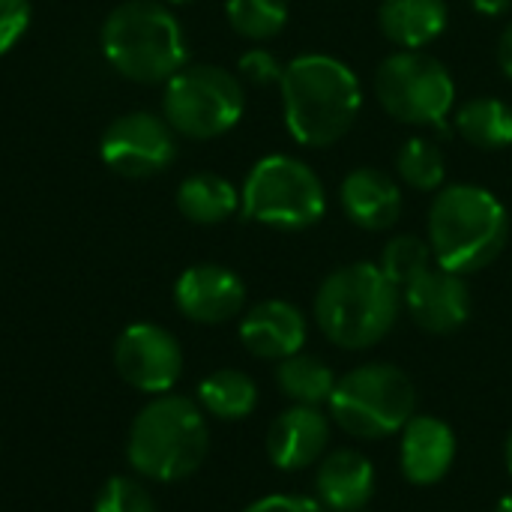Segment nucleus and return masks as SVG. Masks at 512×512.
Returning <instances> with one entry per match:
<instances>
[{"label": "nucleus", "instance_id": "6ab92c4d", "mask_svg": "<svg viewBox=\"0 0 512 512\" xmlns=\"http://www.w3.org/2000/svg\"><path fill=\"white\" fill-rule=\"evenodd\" d=\"M450 21L447 0H384L378 9L381 33L402 51L432 45Z\"/></svg>", "mask_w": 512, "mask_h": 512}, {"label": "nucleus", "instance_id": "a211bd4d", "mask_svg": "<svg viewBox=\"0 0 512 512\" xmlns=\"http://www.w3.org/2000/svg\"><path fill=\"white\" fill-rule=\"evenodd\" d=\"M315 489L327 510L363 512L375 495V468L357 450H336L321 462Z\"/></svg>", "mask_w": 512, "mask_h": 512}, {"label": "nucleus", "instance_id": "2eb2a0df", "mask_svg": "<svg viewBox=\"0 0 512 512\" xmlns=\"http://www.w3.org/2000/svg\"><path fill=\"white\" fill-rule=\"evenodd\" d=\"M456 462V435L438 417H411L402 429L399 465L408 483L435 486L441 483Z\"/></svg>", "mask_w": 512, "mask_h": 512}, {"label": "nucleus", "instance_id": "4468645a", "mask_svg": "<svg viewBox=\"0 0 512 512\" xmlns=\"http://www.w3.org/2000/svg\"><path fill=\"white\" fill-rule=\"evenodd\" d=\"M330 444V420L309 405L279 414L267 432V456L279 471H303L321 459Z\"/></svg>", "mask_w": 512, "mask_h": 512}, {"label": "nucleus", "instance_id": "7c9ffc66", "mask_svg": "<svg viewBox=\"0 0 512 512\" xmlns=\"http://www.w3.org/2000/svg\"><path fill=\"white\" fill-rule=\"evenodd\" d=\"M498 66L512 81V21L504 27L501 39H498Z\"/></svg>", "mask_w": 512, "mask_h": 512}, {"label": "nucleus", "instance_id": "423d86ee", "mask_svg": "<svg viewBox=\"0 0 512 512\" xmlns=\"http://www.w3.org/2000/svg\"><path fill=\"white\" fill-rule=\"evenodd\" d=\"M240 210L246 219L276 231H306L327 213V192L321 177L297 156L273 153L249 171Z\"/></svg>", "mask_w": 512, "mask_h": 512}, {"label": "nucleus", "instance_id": "7ed1b4c3", "mask_svg": "<svg viewBox=\"0 0 512 512\" xmlns=\"http://www.w3.org/2000/svg\"><path fill=\"white\" fill-rule=\"evenodd\" d=\"M210 450V429L198 402L174 393L153 396L132 420L126 459L135 474L153 483L192 477Z\"/></svg>", "mask_w": 512, "mask_h": 512}, {"label": "nucleus", "instance_id": "ddd939ff", "mask_svg": "<svg viewBox=\"0 0 512 512\" xmlns=\"http://www.w3.org/2000/svg\"><path fill=\"white\" fill-rule=\"evenodd\" d=\"M402 303L426 333L438 336L456 333L471 315V291L465 279L444 267H432L402 288Z\"/></svg>", "mask_w": 512, "mask_h": 512}, {"label": "nucleus", "instance_id": "dca6fc26", "mask_svg": "<svg viewBox=\"0 0 512 512\" xmlns=\"http://www.w3.org/2000/svg\"><path fill=\"white\" fill-rule=\"evenodd\" d=\"M240 342L261 360H288L306 342V318L288 300H264L243 315Z\"/></svg>", "mask_w": 512, "mask_h": 512}, {"label": "nucleus", "instance_id": "393cba45", "mask_svg": "<svg viewBox=\"0 0 512 512\" xmlns=\"http://www.w3.org/2000/svg\"><path fill=\"white\" fill-rule=\"evenodd\" d=\"M396 174L420 192H435L444 183L447 162L438 144L429 138H408L396 153Z\"/></svg>", "mask_w": 512, "mask_h": 512}, {"label": "nucleus", "instance_id": "6e6552de", "mask_svg": "<svg viewBox=\"0 0 512 512\" xmlns=\"http://www.w3.org/2000/svg\"><path fill=\"white\" fill-rule=\"evenodd\" d=\"M162 111L177 135L207 141L231 132L240 123L246 111V93L240 78L222 66H183L165 81Z\"/></svg>", "mask_w": 512, "mask_h": 512}, {"label": "nucleus", "instance_id": "f3484780", "mask_svg": "<svg viewBox=\"0 0 512 512\" xmlns=\"http://www.w3.org/2000/svg\"><path fill=\"white\" fill-rule=\"evenodd\" d=\"M339 201L345 216L363 231H387L402 216V189L381 168H354L339 186Z\"/></svg>", "mask_w": 512, "mask_h": 512}, {"label": "nucleus", "instance_id": "473e14b6", "mask_svg": "<svg viewBox=\"0 0 512 512\" xmlns=\"http://www.w3.org/2000/svg\"><path fill=\"white\" fill-rule=\"evenodd\" d=\"M495 512H512V492L507 495V498H501L498 501V507H495Z\"/></svg>", "mask_w": 512, "mask_h": 512}, {"label": "nucleus", "instance_id": "39448f33", "mask_svg": "<svg viewBox=\"0 0 512 512\" xmlns=\"http://www.w3.org/2000/svg\"><path fill=\"white\" fill-rule=\"evenodd\" d=\"M102 51L129 81L159 84L186 66V36L162 0H126L102 24Z\"/></svg>", "mask_w": 512, "mask_h": 512}, {"label": "nucleus", "instance_id": "f03ea898", "mask_svg": "<svg viewBox=\"0 0 512 512\" xmlns=\"http://www.w3.org/2000/svg\"><path fill=\"white\" fill-rule=\"evenodd\" d=\"M510 216L501 198L474 183L438 192L429 210V246L438 267L468 276L489 267L507 246Z\"/></svg>", "mask_w": 512, "mask_h": 512}, {"label": "nucleus", "instance_id": "c756f323", "mask_svg": "<svg viewBox=\"0 0 512 512\" xmlns=\"http://www.w3.org/2000/svg\"><path fill=\"white\" fill-rule=\"evenodd\" d=\"M243 512H327L321 501L312 498H297V495H270L255 501L252 507H246Z\"/></svg>", "mask_w": 512, "mask_h": 512}, {"label": "nucleus", "instance_id": "9d476101", "mask_svg": "<svg viewBox=\"0 0 512 512\" xmlns=\"http://www.w3.org/2000/svg\"><path fill=\"white\" fill-rule=\"evenodd\" d=\"M114 369L138 393H171L183 375V348L177 336L159 324H129L114 342Z\"/></svg>", "mask_w": 512, "mask_h": 512}, {"label": "nucleus", "instance_id": "72a5a7b5", "mask_svg": "<svg viewBox=\"0 0 512 512\" xmlns=\"http://www.w3.org/2000/svg\"><path fill=\"white\" fill-rule=\"evenodd\" d=\"M504 456H507V468H510V474H512V432H510V438H507V450H504Z\"/></svg>", "mask_w": 512, "mask_h": 512}, {"label": "nucleus", "instance_id": "aec40b11", "mask_svg": "<svg viewBox=\"0 0 512 512\" xmlns=\"http://www.w3.org/2000/svg\"><path fill=\"white\" fill-rule=\"evenodd\" d=\"M177 210L195 225H219L240 210V192L231 180L213 171H201L180 183Z\"/></svg>", "mask_w": 512, "mask_h": 512}, {"label": "nucleus", "instance_id": "b1692460", "mask_svg": "<svg viewBox=\"0 0 512 512\" xmlns=\"http://www.w3.org/2000/svg\"><path fill=\"white\" fill-rule=\"evenodd\" d=\"M225 15L234 33L252 42H264L285 30L288 0H225Z\"/></svg>", "mask_w": 512, "mask_h": 512}, {"label": "nucleus", "instance_id": "f8f14e48", "mask_svg": "<svg viewBox=\"0 0 512 512\" xmlns=\"http://www.w3.org/2000/svg\"><path fill=\"white\" fill-rule=\"evenodd\" d=\"M174 303L195 324H225L243 312L246 285L222 264H195L180 273Z\"/></svg>", "mask_w": 512, "mask_h": 512}, {"label": "nucleus", "instance_id": "2f4dec72", "mask_svg": "<svg viewBox=\"0 0 512 512\" xmlns=\"http://www.w3.org/2000/svg\"><path fill=\"white\" fill-rule=\"evenodd\" d=\"M471 6L486 15V18H498V15H507L512 9V0H471Z\"/></svg>", "mask_w": 512, "mask_h": 512}, {"label": "nucleus", "instance_id": "c85d7f7f", "mask_svg": "<svg viewBox=\"0 0 512 512\" xmlns=\"http://www.w3.org/2000/svg\"><path fill=\"white\" fill-rule=\"evenodd\" d=\"M30 24V0H0V57L24 36Z\"/></svg>", "mask_w": 512, "mask_h": 512}, {"label": "nucleus", "instance_id": "bb28decb", "mask_svg": "<svg viewBox=\"0 0 512 512\" xmlns=\"http://www.w3.org/2000/svg\"><path fill=\"white\" fill-rule=\"evenodd\" d=\"M93 512H159L150 492L132 477H111L99 489Z\"/></svg>", "mask_w": 512, "mask_h": 512}, {"label": "nucleus", "instance_id": "f257e3e1", "mask_svg": "<svg viewBox=\"0 0 512 512\" xmlns=\"http://www.w3.org/2000/svg\"><path fill=\"white\" fill-rule=\"evenodd\" d=\"M282 114L291 138L303 147H330L348 135L363 108L357 72L330 54H300L285 63Z\"/></svg>", "mask_w": 512, "mask_h": 512}, {"label": "nucleus", "instance_id": "9b49d317", "mask_svg": "<svg viewBox=\"0 0 512 512\" xmlns=\"http://www.w3.org/2000/svg\"><path fill=\"white\" fill-rule=\"evenodd\" d=\"M177 156V138L165 117L132 111L117 117L102 135V159L123 177H153Z\"/></svg>", "mask_w": 512, "mask_h": 512}, {"label": "nucleus", "instance_id": "412c9836", "mask_svg": "<svg viewBox=\"0 0 512 512\" xmlns=\"http://www.w3.org/2000/svg\"><path fill=\"white\" fill-rule=\"evenodd\" d=\"M459 135L480 150H507L512 144V105L495 96L468 99L453 117Z\"/></svg>", "mask_w": 512, "mask_h": 512}, {"label": "nucleus", "instance_id": "1a4fd4ad", "mask_svg": "<svg viewBox=\"0 0 512 512\" xmlns=\"http://www.w3.org/2000/svg\"><path fill=\"white\" fill-rule=\"evenodd\" d=\"M375 96L399 123L444 126L456 105V81L438 57L396 51L384 57L375 72Z\"/></svg>", "mask_w": 512, "mask_h": 512}, {"label": "nucleus", "instance_id": "4be33fe9", "mask_svg": "<svg viewBox=\"0 0 512 512\" xmlns=\"http://www.w3.org/2000/svg\"><path fill=\"white\" fill-rule=\"evenodd\" d=\"M198 405L210 417L234 423L255 411L258 387L249 375H243L237 369H219V372H210L198 384Z\"/></svg>", "mask_w": 512, "mask_h": 512}, {"label": "nucleus", "instance_id": "20e7f679", "mask_svg": "<svg viewBox=\"0 0 512 512\" xmlns=\"http://www.w3.org/2000/svg\"><path fill=\"white\" fill-rule=\"evenodd\" d=\"M399 288L378 264H348L333 270L315 297V321L321 333L348 351L378 345L399 318Z\"/></svg>", "mask_w": 512, "mask_h": 512}, {"label": "nucleus", "instance_id": "a878e982", "mask_svg": "<svg viewBox=\"0 0 512 512\" xmlns=\"http://www.w3.org/2000/svg\"><path fill=\"white\" fill-rule=\"evenodd\" d=\"M432 261H435V255H432V246H429V240H423V237H414V234H399V237H393L387 246H384V252H381V273L402 291V288H408L414 279H420L426 270H432Z\"/></svg>", "mask_w": 512, "mask_h": 512}, {"label": "nucleus", "instance_id": "0eeeda50", "mask_svg": "<svg viewBox=\"0 0 512 512\" xmlns=\"http://www.w3.org/2000/svg\"><path fill=\"white\" fill-rule=\"evenodd\" d=\"M327 408L342 432L375 441L408 426L417 411V390L402 369L390 363H369L336 381Z\"/></svg>", "mask_w": 512, "mask_h": 512}, {"label": "nucleus", "instance_id": "cd10ccee", "mask_svg": "<svg viewBox=\"0 0 512 512\" xmlns=\"http://www.w3.org/2000/svg\"><path fill=\"white\" fill-rule=\"evenodd\" d=\"M240 75L258 87H267V84H279L282 81V72L285 66L279 63L276 54H270L267 48H252L240 57Z\"/></svg>", "mask_w": 512, "mask_h": 512}, {"label": "nucleus", "instance_id": "f704fd0d", "mask_svg": "<svg viewBox=\"0 0 512 512\" xmlns=\"http://www.w3.org/2000/svg\"><path fill=\"white\" fill-rule=\"evenodd\" d=\"M165 3H192V0H165Z\"/></svg>", "mask_w": 512, "mask_h": 512}, {"label": "nucleus", "instance_id": "5701e85b", "mask_svg": "<svg viewBox=\"0 0 512 512\" xmlns=\"http://www.w3.org/2000/svg\"><path fill=\"white\" fill-rule=\"evenodd\" d=\"M276 384L294 405H309V408L327 405L336 390V378L330 366L306 354H294L282 360L276 369Z\"/></svg>", "mask_w": 512, "mask_h": 512}]
</instances>
